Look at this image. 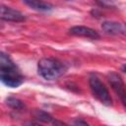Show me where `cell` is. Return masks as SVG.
<instances>
[{
    "label": "cell",
    "mask_w": 126,
    "mask_h": 126,
    "mask_svg": "<svg viewBox=\"0 0 126 126\" xmlns=\"http://www.w3.org/2000/svg\"><path fill=\"white\" fill-rule=\"evenodd\" d=\"M0 78L2 83L10 88H18L24 82L21 72L4 52L0 53Z\"/></svg>",
    "instance_id": "cell-1"
},
{
    "label": "cell",
    "mask_w": 126,
    "mask_h": 126,
    "mask_svg": "<svg viewBox=\"0 0 126 126\" xmlns=\"http://www.w3.org/2000/svg\"><path fill=\"white\" fill-rule=\"evenodd\" d=\"M38 73L45 80H55L62 76L65 71V65L54 58H42L37 64Z\"/></svg>",
    "instance_id": "cell-2"
},
{
    "label": "cell",
    "mask_w": 126,
    "mask_h": 126,
    "mask_svg": "<svg viewBox=\"0 0 126 126\" xmlns=\"http://www.w3.org/2000/svg\"><path fill=\"white\" fill-rule=\"evenodd\" d=\"M89 83L94 96L96 99H98L102 104L106 106H110L112 104V98L104 84L95 76H92L90 78Z\"/></svg>",
    "instance_id": "cell-3"
},
{
    "label": "cell",
    "mask_w": 126,
    "mask_h": 126,
    "mask_svg": "<svg viewBox=\"0 0 126 126\" xmlns=\"http://www.w3.org/2000/svg\"><path fill=\"white\" fill-rule=\"evenodd\" d=\"M0 17L2 20L9 21V22H23L26 20L25 16L20 11L12 9V8L4 6V5H1Z\"/></svg>",
    "instance_id": "cell-4"
},
{
    "label": "cell",
    "mask_w": 126,
    "mask_h": 126,
    "mask_svg": "<svg viewBox=\"0 0 126 126\" xmlns=\"http://www.w3.org/2000/svg\"><path fill=\"white\" fill-rule=\"evenodd\" d=\"M70 33L76 36H81V37H87L91 39H98L99 34L97 33L96 31L89 28V27H84V26H76L73 27L69 30Z\"/></svg>",
    "instance_id": "cell-5"
},
{
    "label": "cell",
    "mask_w": 126,
    "mask_h": 126,
    "mask_svg": "<svg viewBox=\"0 0 126 126\" xmlns=\"http://www.w3.org/2000/svg\"><path fill=\"white\" fill-rule=\"evenodd\" d=\"M108 82L110 84V86L112 87L113 91L119 95V97L121 98L123 95L126 94V87L124 82L122 81L121 77L116 74V73H110L108 75Z\"/></svg>",
    "instance_id": "cell-6"
},
{
    "label": "cell",
    "mask_w": 126,
    "mask_h": 126,
    "mask_svg": "<svg viewBox=\"0 0 126 126\" xmlns=\"http://www.w3.org/2000/svg\"><path fill=\"white\" fill-rule=\"evenodd\" d=\"M101 29L107 32V33H110V34H118V33H122L124 29L122 27V25L120 23H117V22H110V21H107V22H103L101 24Z\"/></svg>",
    "instance_id": "cell-7"
},
{
    "label": "cell",
    "mask_w": 126,
    "mask_h": 126,
    "mask_svg": "<svg viewBox=\"0 0 126 126\" xmlns=\"http://www.w3.org/2000/svg\"><path fill=\"white\" fill-rule=\"evenodd\" d=\"M24 3L28 6H30L31 8L34 9V10H37V11H43V12H46V11H50L52 9V6L48 3H45V2H42V1H35V0H26L24 1Z\"/></svg>",
    "instance_id": "cell-8"
},
{
    "label": "cell",
    "mask_w": 126,
    "mask_h": 126,
    "mask_svg": "<svg viewBox=\"0 0 126 126\" xmlns=\"http://www.w3.org/2000/svg\"><path fill=\"white\" fill-rule=\"evenodd\" d=\"M34 117L43 123H50L54 120L53 117L49 113H47L46 111H43V110H35L34 111Z\"/></svg>",
    "instance_id": "cell-9"
},
{
    "label": "cell",
    "mask_w": 126,
    "mask_h": 126,
    "mask_svg": "<svg viewBox=\"0 0 126 126\" xmlns=\"http://www.w3.org/2000/svg\"><path fill=\"white\" fill-rule=\"evenodd\" d=\"M6 102L13 109H22L25 107L24 102L22 100H20L19 98H16V97H8Z\"/></svg>",
    "instance_id": "cell-10"
},
{
    "label": "cell",
    "mask_w": 126,
    "mask_h": 126,
    "mask_svg": "<svg viewBox=\"0 0 126 126\" xmlns=\"http://www.w3.org/2000/svg\"><path fill=\"white\" fill-rule=\"evenodd\" d=\"M73 126H90V125H89V123H87L85 120L78 118V119H75V120H74Z\"/></svg>",
    "instance_id": "cell-11"
},
{
    "label": "cell",
    "mask_w": 126,
    "mask_h": 126,
    "mask_svg": "<svg viewBox=\"0 0 126 126\" xmlns=\"http://www.w3.org/2000/svg\"><path fill=\"white\" fill-rule=\"evenodd\" d=\"M52 124H53V126H67L65 123H63V122H61L59 120H53Z\"/></svg>",
    "instance_id": "cell-12"
},
{
    "label": "cell",
    "mask_w": 126,
    "mask_h": 126,
    "mask_svg": "<svg viewBox=\"0 0 126 126\" xmlns=\"http://www.w3.org/2000/svg\"><path fill=\"white\" fill-rule=\"evenodd\" d=\"M25 126H41V125H39L38 123H35V122H27V123H25Z\"/></svg>",
    "instance_id": "cell-13"
},
{
    "label": "cell",
    "mask_w": 126,
    "mask_h": 126,
    "mask_svg": "<svg viewBox=\"0 0 126 126\" xmlns=\"http://www.w3.org/2000/svg\"><path fill=\"white\" fill-rule=\"evenodd\" d=\"M120 99H121V101H122V103H123V105H124V106L126 107V94H125L124 96H122V97H121Z\"/></svg>",
    "instance_id": "cell-14"
},
{
    "label": "cell",
    "mask_w": 126,
    "mask_h": 126,
    "mask_svg": "<svg viewBox=\"0 0 126 126\" xmlns=\"http://www.w3.org/2000/svg\"><path fill=\"white\" fill-rule=\"evenodd\" d=\"M122 70H123V71H124V72L126 73V65H124V66L122 67Z\"/></svg>",
    "instance_id": "cell-15"
},
{
    "label": "cell",
    "mask_w": 126,
    "mask_h": 126,
    "mask_svg": "<svg viewBox=\"0 0 126 126\" xmlns=\"http://www.w3.org/2000/svg\"><path fill=\"white\" fill-rule=\"evenodd\" d=\"M125 30H126V26H125Z\"/></svg>",
    "instance_id": "cell-16"
}]
</instances>
